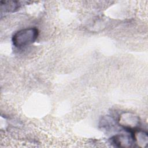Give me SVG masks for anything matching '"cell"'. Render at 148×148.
I'll use <instances>...</instances> for the list:
<instances>
[{
	"instance_id": "cell-1",
	"label": "cell",
	"mask_w": 148,
	"mask_h": 148,
	"mask_svg": "<svg viewBox=\"0 0 148 148\" xmlns=\"http://www.w3.org/2000/svg\"><path fill=\"white\" fill-rule=\"evenodd\" d=\"M38 34V29L35 27L22 29L13 35L12 37L13 44L17 48L26 47L36 40Z\"/></svg>"
},
{
	"instance_id": "cell-2",
	"label": "cell",
	"mask_w": 148,
	"mask_h": 148,
	"mask_svg": "<svg viewBox=\"0 0 148 148\" xmlns=\"http://www.w3.org/2000/svg\"><path fill=\"white\" fill-rule=\"evenodd\" d=\"M134 132H130V134H117L112 138L111 141L117 147H131L135 142Z\"/></svg>"
},
{
	"instance_id": "cell-3",
	"label": "cell",
	"mask_w": 148,
	"mask_h": 148,
	"mask_svg": "<svg viewBox=\"0 0 148 148\" xmlns=\"http://www.w3.org/2000/svg\"><path fill=\"white\" fill-rule=\"evenodd\" d=\"M1 9H3L5 12H14L17 10L20 5L18 2L17 1H1Z\"/></svg>"
}]
</instances>
